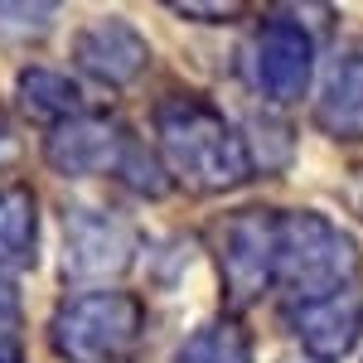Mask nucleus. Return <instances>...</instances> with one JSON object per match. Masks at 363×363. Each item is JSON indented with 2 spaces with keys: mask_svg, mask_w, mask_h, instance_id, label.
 I'll return each mask as SVG.
<instances>
[{
  "mask_svg": "<svg viewBox=\"0 0 363 363\" xmlns=\"http://www.w3.org/2000/svg\"><path fill=\"white\" fill-rule=\"evenodd\" d=\"M160 140L174 174L184 184H194L203 194L233 189L238 179H247V150L242 140L228 131V121L199 97H174L160 107Z\"/></svg>",
  "mask_w": 363,
  "mask_h": 363,
  "instance_id": "1",
  "label": "nucleus"
},
{
  "mask_svg": "<svg viewBox=\"0 0 363 363\" xmlns=\"http://www.w3.org/2000/svg\"><path fill=\"white\" fill-rule=\"evenodd\" d=\"M277 277L306 306V301L354 286L359 252L320 213H286V218H277Z\"/></svg>",
  "mask_w": 363,
  "mask_h": 363,
  "instance_id": "2",
  "label": "nucleus"
},
{
  "mask_svg": "<svg viewBox=\"0 0 363 363\" xmlns=\"http://www.w3.org/2000/svg\"><path fill=\"white\" fill-rule=\"evenodd\" d=\"M140 330V306L121 291L83 296L58 315V349L73 359H107L126 349Z\"/></svg>",
  "mask_w": 363,
  "mask_h": 363,
  "instance_id": "3",
  "label": "nucleus"
},
{
  "mask_svg": "<svg viewBox=\"0 0 363 363\" xmlns=\"http://www.w3.org/2000/svg\"><path fill=\"white\" fill-rule=\"evenodd\" d=\"M223 281H228V296L233 306H247L262 296V286L277 277V218L267 213H238L233 223L223 228Z\"/></svg>",
  "mask_w": 363,
  "mask_h": 363,
  "instance_id": "4",
  "label": "nucleus"
},
{
  "mask_svg": "<svg viewBox=\"0 0 363 363\" xmlns=\"http://www.w3.org/2000/svg\"><path fill=\"white\" fill-rule=\"evenodd\" d=\"M252 83L272 102H296L310 83V39L291 20H272L252 44Z\"/></svg>",
  "mask_w": 363,
  "mask_h": 363,
  "instance_id": "5",
  "label": "nucleus"
},
{
  "mask_svg": "<svg viewBox=\"0 0 363 363\" xmlns=\"http://www.w3.org/2000/svg\"><path fill=\"white\" fill-rule=\"evenodd\" d=\"M291 325H296L301 344L310 349V359L315 363H335V359H344V354L359 344L363 296L349 286V291H335V296L306 301V306L291 310Z\"/></svg>",
  "mask_w": 363,
  "mask_h": 363,
  "instance_id": "6",
  "label": "nucleus"
},
{
  "mask_svg": "<svg viewBox=\"0 0 363 363\" xmlns=\"http://www.w3.org/2000/svg\"><path fill=\"white\" fill-rule=\"evenodd\" d=\"M131 228L107 213H73L68 218V262L78 277H107L131 262Z\"/></svg>",
  "mask_w": 363,
  "mask_h": 363,
  "instance_id": "7",
  "label": "nucleus"
},
{
  "mask_svg": "<svg viewBox=\"0 0 363 363\" xmlns=\"http://www.w3.org/2000/svg\"><path fill=\"white\" fill-rule=\"evenodd\" d=\"M315 121L339 140L363 136V49H349L344 58H335L325 92L315 102Z\"/></svg>",
  "mask_w": 363,
  "mask_h": 363,
  "instance_id": "8",
  "label": "nucleus"
},
{
  "mask_svg": "<svg viewBox=\"0 0 363 363\" xmlns=\"http://www.w3.org/2000/svg\"><path fill=\"white\" fill-rule=\"evenodd\" d=\"M78 58H83L97 78L126 83V78H136L140 63H145V44H140V34L131 25L102 20V25H92L83 39H78Z\"/></svg>",
  "mask_w": 363,
  "mask_h": 363,
  "instance_id": "9",
  "label": "nucleus"
},
{
  "mask_svg": "<svg viewBox=\"0 0 363 363\" xmlns=\"http://www.w3.org/2000/svg\"><path fill=\"white\" fill-rule=\"evenodd\" d=\"M126 145H131V140H121L112 126H102V121H83V126L63 131V136L49 145V155H54L58 169H68V174H87V169L121 165V160H126Z\"/></svg>",
  "mask_w": 363,
  "mask_h": 363,
  "instance_id": "10",
  "label": "nucleus"
},
{
  "mask_svg": "<svg viewBox=\"0 0 363 363\" xmlns=\"http://www.w3.org/2000/svg\"><path fill=\"white\" fill-rule=\"evenodd\" d=\"M0 257H10V262L34 257V199L25 189L0 194Z\"/></svg>",
  "mask_w": 363,
  "mask_h": 363,
  "instance_id": "11",
  "label": "nucleus"
},
{
  "mask_svg": "<svg viewBox=\"0 0 363 363\" xmlns=\"http://www.w3.org/2000/svg\"><path fill=\"white\" fill-rule=\"evenodd\" d=\"M174 363H252V349L238 325H208L179 349Z\"/></svg>",
  "mask_w": 363,
  "mask_h": 363,
  "instance_id": "12",
  "label": "nucleus"
},
{
  "mask_svg": "<svg viewBox=\"0 0 363 363\" xmlns=\"http://www.w3.org/2000/svg\"><path fill=\"white\" fill-rule=\"evenodd\" d=\"M0 363H20V339L10 330H0Z\"/></svg>",
  "mask_w": 363,
  "mask_h": 363,
  "instance_id": "13",
  "label": "nucleus"
},
{
  "mask_svg": "<svg viewBox=\"0 0 363 363\" xmlns=\"http://www.w3.org/2000/svg\"><path fill=\"white\" fill-rule=\"evenodd\" d=\"M0 310H10V281L0 277Z\"/></svg>",
  "mask_w": 363,
  "mask_h": 363,
  "instance_id": "14",
  "label": "nucleus"
}]
</instances>
